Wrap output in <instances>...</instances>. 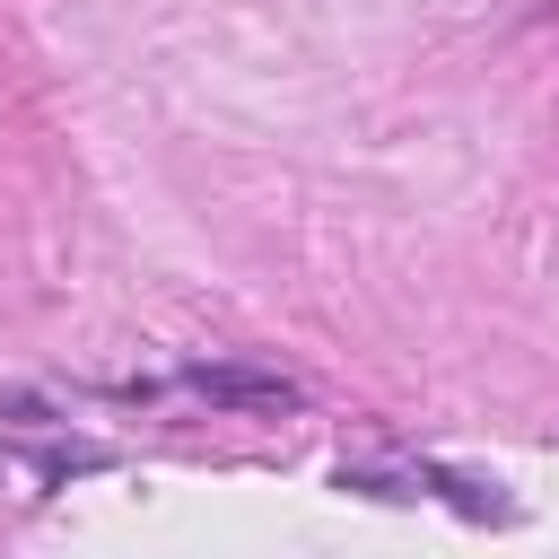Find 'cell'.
Listing matches in <instances>:
<instances>
[{"label":"cell","mask_w":559,"mask_h":559,"mask_svg":"<svg viewBox=\"0 0 559 559\" xmlns=\"http://www.w3.org/2000/svg\"><path fill=\"white\" fill-rule=\"evenodd\" d=\"M192 384L227 411H297V384L288 376H253V367H192Z\"/></svg>","instance_id":"cell-1"},{"label":"cell","mask_w":559,"mask_h":559,"mask_svg":"<svg viewBox=\"0 0 559 559\" xmlns=\"http://www.w3.org/2000/svg\"><path fill=\"white\" fill-rule=\"evenodd\" d=\"M550 9H559V0H542V17H550Z\"/></svg>","instance_id":"cell-2"}]
</instances>
